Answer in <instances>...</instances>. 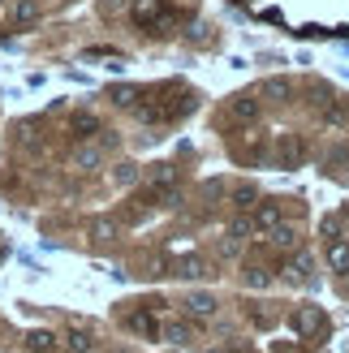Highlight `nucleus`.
<instances>
[{
  "instance_id": "1",
  "label": "nucleus",
  "mask_w": 349,
  "mask_h": 353,
  "mask_svg": "<svg viewBox=\"0 0 349 353\" xmlns=\"http://www.w3.org/2000/svg\"><path fill=\"white\" fill-rule=\"evenodd\" d=\"M186 314H190V319H212V314H216V297L212 293H190L186 297Z\"/></svg>"
},
{
  "instance_id": "2",
  "label": "nucleus",
  "mask_w": 349,
  "mask_h": 353,
  "mask_svg": "<svg viewBox=\"0 0 349 353\" xmlns=\"http://www.w3.org/2000/svg\"><path fill=\"white\" fill-rule=\"evenodd\" d=\"M250 224L259 228V233H272V228L281 224V203H263V207L250 216Z\"/></svg>"
},
{
  "instance_id": "3",
  "label": "nucleus",
  "mask_w": 349,
  "mask_h": 353,
  "mask_svg": "<svg viewBox=\"0 0 349 353\" xmlns=\"http://www.w3.org/2000/svg\"><path fill=\"white\" fill-rule=\"evenodd\" d=\"M293 327H298L302 336H315V332H323V314L319 310H298L293 314Z\"/></svg>"
},
{
  "instance_id": "4",
  "label": "nucleus",
  "mask_w": 349,
  "mask_h": 353,
  "mask_svg": "<svg viewBox=\"0 0 349 353\" xmlns=\"http://www.w3.org/2000/svg\"><path fill=\"white\" fill-rule=\"evenodd\" d=\"M310 272H315V259H310V254H293L285 263V276L289 280H310Z\"/></svg>"
},
{
  "instance_id": "5",
  "label": "nucleus",
  "mask_w": 349,
  "mask_h": 353,
  "mask_svg": "<svg viewBox=\"0 0 349 353\" xmlns=\"http://www.w3.org/2000/svg\"><path fill=\"white\" fill-rule=\"evenodd\" d=\"M229 112H233V121H255V117H259V99H255V95H237V99L229 103Z\"/></svg>"
},
{
  "instance_id": "6",
  "label": "nucleus",
  "mask_w": 349,
  "mask_h": 353,
  "mask_svg": "<svg viewBox=\"0 0 349 353\" xmlns=\"http://www.w3.org/2000/svg\"><path fill=\"white\" fill-rule=\"evenodd\" d=\"M74 164H78V168H99V164H103V147L82 143V147L74 151Z\"/></svg>"
},
{
  "instance_id": "7",
  "label": "nucleus",
  "mask_w": 349,
  "mask_h": 353,
  "mask_svg": "<svg viewBox=\"0 0 349 353\" xmlns=\"http://www.w3.org/2000/svg\"><path fill=\"white\" fill-rule=\"evenodd\" d=\"M134 17L147 26V22H160L164 9H160V0H134Z\"/></svg>"
},
{
  "instance_id": "8",
  "label": "nucleus",
  "mask_w": 349,
  "mask_h": 353,
  "mask_svg": "<svg viewBox=\"0 0 349 353\" xmlns=\"http://www.w3.org/2000/svg\"><path fill=\"white\" fill-rule=\"evenodd\" d=\"M268 241L276 245V250H293V245H298V233H293L289 224H276L272 233H268Z\"/></svg>"
},
{
  "instance_id": "9",
  "label": "nucleus",
  "mask_w": 349,
  "mask_h": 353,
  "mask_svg": "<svg viewBox=\"0 0 349 353\" xmlns=\"http://www.w3.org/2000/svg\"><path fill=\"white\" fill-rule=\"evenodd\" d=\"M328 268H332V272H349V245L345 241L328 245Z\"/></svg>"
},
{
  "instance_id": "10",
  "label": "nucleus",
  "mask_w": 349,
  "mask_h": 353,
  "mask_svg": "<svg viewBox=\"0 0 349 353\" xmlns=\"http://www.w3.org/2000/svg\"><path fill=\"white\" fill-rule=\"evenodd\" d=\"M160 336H164L168 345H181V341L190 336V327H186L181 319H164V323H160Z\"/></svg>"
},
{
  "instance_id": "11",
  "label": "nucleus",
  "mask_w": 349,
  "mask_h": 353,
  "mask_svg": "<svg viewBox=\"0 0 349 353\" xmlns=\"http://www.w3.org/2000/svg\"><path fill=\"white\" fill-rule=\"evenodd\" d=\"M112 176H117V185H134L138 181V164H117Z\"/></svg>"
},
{
  "instance_id": "12",
  "label": "nucleus",
  "mask_w": 349,
  "mask_h": 353,
  "mask_svg": "<svg viewBox=\"0 0 349 353\" xmlns=\"http://www.w3.org/2000/svg\"><path fill=\"white\" fill-rule=\"evenodd\" d=\"M263 95L285 99V95H289V82H285V78H268V82H263Z\"/></svg>"
},
{
  "instance_id": "13",
  "label": "nucleus",
  "mask_w": 349,
  "mask_h": 353,
  "mask_svg": "<svg viewBox=\"0 0 349 353\" xmlns=\"http://www.w3.org/2000/svg\"><path fill=\"white\" fill-rule=\"evenodd\" d=\"M134 95H138L134 86H112V95H108V99H112V103H121V108H130V103H134Z\"/></svg>"
},
{
  "instance_id": "14",
  "label": "nucleus",
  "mask_w": 349,
  "mask_h": 353,
  "mask_svg": "<svg viewBox=\"0 0 349 353\" xmlns=\"http://www.w3.org/2000/svg\"><path fill=\"white\" fill-rule=\"evenodd\" d=\"M34 13H39V9H34L30 0H17V5H13V22H30Z\"/></svg>"
},
{
  "instance_id": "15",
  "label": "nucleus",
  "mask_w": 349,
  "mask_h": 353,
  "mask_svg": "<svg viewBox=\"0 0 349 353\" xmlns=\"http://www.w3.org/2000/svg\"><path fill=\"white\" fill-rule=\"evenodd\" d=\"M69 345H74V353H91V349H95L86 332H69Z\"/></svg>"
},
{
  "instance_id": "16",
  "label": "nucleus",
  "mask_w": 349,
  "mask_h": 353,
  "mask_svg": "<svg viewBox=\"0 0 349 353\" xmlns=\"http://www.w3.org/2000/svg\"><path fill=\"white\" fill-rule=\"evenodd\" d=\"M233 199H237V207H255V185H237Z\"/></svg>"
},
{
  "instance_id": "17",
  "label": "nucleus",
  "mask_w": 349,
  "mask_h": 353,
  "mask_svg": "<svg viewBox=\"0 0 349 353\" xmlns=\"http://www.w3.org/2000/svg\"><path fill=\"white\" fill-rule=\"evenodd\" d=\"M95 130H99V121H95V117H78V134H82V138H91Z\"/></svg>"
},
{
  "instance_id": "18",
  "label": "nucleus",
  "mask_w": 349,
  "mask_h": 353,
  "mask_svg": "<svg viewBox=\"0 0 349 353\" xmlns=\"http://www.w3.org/2000/svg\"><path fill=\"white\" fill-rule=\"evenodd\" d=\"M203 272V263H195V259H190V263H181V268H177V276H199Z\"/></svg>"
},
{
  "instance_id": "19",
  "label": "nucleus",
  "mask_w": 349,
  "mask_h": 353,
  "mask_svg": "<svg viewBox=\"0 0 349 353\" xmlns=\"http://www.w3.org/2000/svg\"><path fill=\"white\" fill-rule=\"evenodd\" d=\"M91 353H95V349H91Z\"/></svg>"
}]
</instances>
